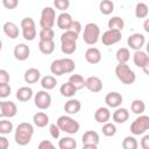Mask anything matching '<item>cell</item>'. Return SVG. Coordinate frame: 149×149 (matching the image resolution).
<instances>
[{"mask_svg": "<svg viewBox=\"0 0 149 149\" xmlns=\"http://www.w3.org/2000/svg\"><path fill=\"white\" fill-rule=\"evenodd\" d=\"M54 6L61 12H65L70 7V0H54Z\"/></svg>", "mask_w": 149, "mask_h": 149, "instance_id": "7bdbcfd3", "label": "cell"}, {"mask_svg": "<svg viewBox=\"0 0 149 149\" xmlns=\"http://www.w3.org/2000/svg\"><path fill=\"white\" fill-rule=\"evenodd\" d=\"M148 13H149V8H148V5L144 3V2H139L135 7V16L137 19H144L148 16Z\"/></svg>", "mask_w": 149, "mask_h": 149, "instance_id": "d6a6232c", "label": "cell"}, {"mask_svg": "<svg viewBox=\"0 0 149 149\" xmlns=\"http://www.w3.org/2000/svg\"><path fill=\"white\" fill-rule=\"evenodd\" d=\"M34 135V127L29 122H21L17 125L15 129L14 140L19 146H26L31 141Z\"/></svg>", "mask_w": 149, "mask_h": 149, "instance_id": "6da1fadb", "label": "cell"}, {"mask_svg": "<svg viewBox=\"0 0 149 149\" xmlns=\"http://www.w3.org/2000/svg\"><path fill=\"white\" fill-rule=\"evenodd\" d=\"M139 143L134 136H126L122 141V148L123 149H137Z\"/></svg>", "mask_w": 149, "mask_h": 149, "instance_id": "ab89813d", "label": "cell"}, {"mask_svg": "<svg viewBox=\"0 0 149 149\" xmlns=\"http://www.w3.org/2000/svg\"><path fill=\"white\" fill-rule=\"evenodd\" d=\"M81 108V104L79 100L77 99H69L65 104H64V111L69 114V115H72V114H77Z\"/></svg>", "mask_w": 149, "mask_h": 149, "instance_id": "7402d4cb", "label": "cell"}, {"mask_svg": "<svg viewBox=\"0 0 149 149\" xmlns=\"http://www.w3.org/2000/svg\"><path fill=\"white\" fill-rule=\"evenodd\" d=\"M130 108H132V112H133L134 114L140 115V114H143V113H144V111H146V104H144L143 100L136 99V100H134V101L132 102Z\"/></svg>", "mask_w": 149, "mask_h": 149, "instance_id": "e575fe53", "label": "cell"}, {"mask_svg": "<svg viewBox=\"0 0 149 149\" xmlns=\"http://www.w3.org/2000/svg\"><path fill=\"white\" fill-rule=\"evenodd\" d=\"M2 113L3 118H14L17 113V107L13 101H2Z\"/></svg>", "mask_w": 149, "mask_h": 149, "instance_id": "d4e9b609", "label": "cell"}, {"mask_svg": "<svg viewBox=\"0 0 149 149\" xmlns=\"http://www.w3.org/2000/svg\"><path fill=\"white\" fill-rule=\"evenodd\" d=\"M143 28H144V30L147 31V33H149V20L147 19L146 21H144V24H143Z\"/></svg>", "mask_w": 149, "mask_h": 149, "instance_id": "f5cc1de1", "label": "cell"}, {"mask_svg": "<svg viewBox=\"0 0 149 149\" xmlns=\"http://www.w3.org/2000/svg\"><path fill=\"white\" fill-rule=\"evenodd\" d=\"M74 69H76V64L69 57L55 59L50 65V71L55 76H63L65 73H71Z\"/></svg>", "mask_w": 149, "mask_h": 149, "instance_id": "7a4b0ae2", "label": "cell"}, {"mask_svg": "<svg viewBox=\"0 0 149 149\" xmlns=\"http://www.w3.org/2000/svg\"><path fill=\"white\" fill-rule=\"evenodd\" d=\"M59 92L63 97H66V98H72L76 92H77V88L70 83V81H66L64 84H62V86L59 87Z\"/></svg>", "mask_w": 149, "mask_h": 149, "instance_id": "4316f807", "label": "cell"}, {"mask_svg": "<svg viewBox=\"0 0 149 149\" xmlns=\"http://www.w3.org/2000/svg\"><path fill=\"white\" fill-rule=\"evenodd\" d=\"M85 59L88 64H98L101 61V52L98 48L91 47L85 51Z\"/></svg>", "mask_w": 149, "mask_h": 149, "instance_id": "e0dca14e", "label": "cell"}, {"mask_svg": "<svg viewBox=\"0 0 149 149\" xmlns=\"http://www.w3.org/2000/svg\"><path fill=\"white\" fill-rule=\"evenodd\" d=\"M108 29H115V30H122L123 27H125V21L122 17L120 16H112L109 20H108Z\"/></svg>", "mask_w": 149, "mask_h": 149, "instance_id": "f1b7e54d", "label": "cell"}, {"mask_svg": "<svg viewBox=\"0 0 149 149\" xmlns=\"http://www.w3.org/2000/svg\"><path fill=\"white\" fill-rule=\"evenodd\" d=\"M77 40H78V34L70 30V29L65 30L61 35V43H63V42H77Z\"/></svg>", "mask_w": 149, "mask_h": 149, "instance_id": "f35d334b", "label": "cell"}, {"mask_svg": "<svg viewBox=\"0 0 149 149\" xmlns=\"http://www.w3.org/2000/svg\"><path fill=\"white\" fill-rule=\"evenodd\" d=\"M49 133H50V135H51L52 139H58V137H59V135H61V129H59V127L57 126V123H51V125L49 126Z\"/></svg>", "mask_w": 149, "mask_h": 149, "instance_id": "f6af8a7d", "label": "cell"}, {"mask_svg": "<svg viewBox=\"0 0 149 149\" xmlns=\"http://www.w3.org/2000/svg\"><path fill=\"white\" fill-rule=\"evenodd\" d=\"M99 10L104 15H109L114 10V3L112 0H102L99 3Z\"/></svg>", "mask_w": 149, "mask_h": 149, "instance_id": "4dcf8cb0", "label": "cell"}, {"mask_svg": "<svg viewBox=\"0 0 149 149\" xmlns=\"http://www.w3.org/2000/svg\"><path fill=\"white\" fill-rule=\"evenodd\" d=\"M33 88L29 86H22L16 91V99L21 102L29 101L33 98Z\"/></svg>", "mask_w": 149, "mask_h": 149, "instance_id": "603a6c76", "label": "cell"}, {"mask_svg": "<svg viewBox=\"0 0 149 149\" xmlns=\"http://www.w3.org/2000/svg\"><path fill=\"white\" fill-rule=\"evenodd\" d=\"M83 38H84V42L88 45L95 44L100 38V28H99V26L93 23V22L87 23L84 27Z\"/></svg>", "mask_w": 149, "mask_h": 149, "instance_id": "5b68a950", "label": "cell"}, {"mask_svg": "<svg viewBox=\"0 0 149 149\" xmlns=\"http://www.w3.org/2000/svg\"><path fill=\"white\" fill-rule=\"evenodd\" d=\"M101 130H102V134H104L105 136L111 137V136H114V135H115V133H116V127H115L114 123L107 121V122L104 123Z\"/></svg>", "mask_w": 149, "mask_h": 149, "instance_id": "60d3db41", "label": "cell"}, {"mask_svg": "<svg viewBox=\"0 0 149 149\" xmlns=\"http://www.w3.org/2000/svg\"><path fill=\"white\" fill-rule=\"evenodd\" d=\"M33 121H34L35 126H37L40 128H43L49 123V115L44 112H37V113L34 114Z\"/></svg>", "mask_w": 149, "mask_h": 149, "instance_id": "484cf974", "label": "cell"}, {"mask_svg": "<svg viewBox=\"0 0 149 149\" xmlns=\"http://www.w3.org/2000/svg\"><path fill=\"white\" fill-rule=\"evenodd\" d=\"M59 149H74L77 147V142L71 136H64L58 142Z\"/></svg>", "mask_w": 149, "mask_h": 149, "instance_id": "f546056e", "label": "cell"}, {"mask_svg": "<svg viewBox=\"0 0 149 149\" xmlns=\"http://www.w3.org/2000/svg\"><path fill=\"white\" fill-rule=\"evenodd\" d=\"M35 106L40 109H48L51 105V95L47 91H38L34 97Z\"/></svg>", "mask_w": 149, "mask_h": 149, "instance_id": "7c38bea8", "label": "cell"}, {"mask_svg": "<svg viewBox=\"0 0 149 149\" xmlns=\"http://www.w3.org/2000/svg\"><path fill=\"white\" fill-rule=\"evenodd\" d=\"M2 29H3L5 35L12 40H14L19 36V27L14 22H10V21L5 22L2 26Z\"/></svg>", "mask_w": 149, "mask_h": 149, "instance_id": "44dd1931", "label": "cell"}, {"mask_svg": "<svg viewBox=\"0 0 149 149\" xmlns=\"http://www.w3.org/2000/svg\"><path fill=\"white\" fill-rule=\"evenodd\" d=\"M57 126L59 127L61 132H64L66 134H77L79 128H80V125L77 120H74L73 118H71L70 115H62L57 119Z\"/></svg>", "mask_w": 149, "mask_h": 149, "instance_id": "3957f363", "label": "cell"}, {"mask_svg": "<svg viewBox=\"0 0 149 149\" xmlns=\"http://www.w3.org/2000/svg\"><path fill=\"white\" fill-rule=\"evenodd\" d=\"M56 23V10L52 7H44L41 13L40 26L41 28H52Z\"/></svg>", "mask_w": 149, "mask_h": 149, "instance_id": "ba28073f", "label": "cell"}, {"mask_svg": "<svg viewBox=\"0 0 149 149\" xmlns=\"http://www.w3.org/2000/svg\"><path fill=\"white\" fill-rule=\"evenodd\" d=\"M115 58L119 63H127L130 58V52L128 48H120L118 49L116 54H115Z\"/></svg>", "mask_w": 149, "mask_h": 149, "instance_id": "836d02e7", "label": "cell"}, {"mask_svg": "<svg viewBox=\"0 0 149 149\" xmlns=\"http://www.w3.org/2000/svg\"><path fill=\"white\" fill-rule=\"evenodd\" d=\"M111 119V112L108 107H99L94 112V120L99 123H105Z\"/></svg>", "mask_w": 149, "mask_h": 149, "instance_id": "cb8c5ba5", "label": "cell"}, {"mask_svg": "<svg viewBox=\"0 0 149 149\" xmlns=\"http://www.w3.org/2000/svg\"><path fill=\"white\" fill-rule=\"evenodd\" d=\"M127 43H128V47L130 49H133V50H140V49H142V47L146 43V37H144L143 34L134 33V34H132L128 37Z\"/></svg>", "mask_w": 149, "mask_h": 149, "instance_id": "4fadbf2b", "label": "cell"}, {"mask_svg": "<svg viewBox=\"0 0 149 149\" xmlns=\"http://www.w3.org/2000/svg\"><path fill=\"white\" fill-rule=\"evenodd\" d=\"M122 101H123V98L118 92H109L105 97V102H106L107 107H111V108H116V107L121 106Z\"/></svg>", "mask_w": 149, "mask_h": 149, "instance_id": "9a60e30c", "label": "cell"}, {"mask_svg": "<svg viewBox=\"0 0 149 149\" xmlns=\"http://www.w3.org/2000/svg\"><path fill=\"white\" fill-rule=\"evenodd\" d=\"M121 37H122V34L120 30L108 29L105 33H102V36L100 38L104 45H113V44L119 43L121 41Z\"/></svg>", "mask_w": 149, "mask_h": 149, "instance_id": "8fae6325", "label": "cell"}, {"mask_svg": "<svg viewBox=\"0 0 149 149\" xmlns=\"http://www.w3.org/2000/svg\"><path fill=\"white\" fill-rule=\"evenodd\" d=\"M13 130V123L12 121L7 120V119H2L0 120V134H9Z\"/></svg>", "mask_w": 149, "mask_h": 149, "instance_id": "b9f144b4", "label": "cell"}, {"mask_svg": "<svg viewBox=\"0 0 149 149\" xmlns=\"http://www.w3.org/2000/svg\"><path fill=\"white\" fill-rule=\"evenodd\" d=\"M133 62L136 66L142 68L144 73L148 74L149 73V56L147 55V52L140 50H135L134 55H133Z\"/></svg>", "mask_w": 149, "mask_h": 149, "instance_id": "30bf717a", "label": "cell"}, {"mask_svg": "<svg viewBox=\"0 0 149 149\" xmlns=\"http://www.w3.org/2000/svg\"><path fill=\"white\" fill-rule=\"evenodd\" d=\"M141 147L143 149H148L149 148V135H144L141 140Z\"/></svg>", "mask_w": 149, "mask_h": 149, "instance_id": "816d5d0a", "label": "cell"}, {"mask_svg": "<svg viewBox=\"0 0 149 149\" xmlns=\"http://www.w3.org/2000/svg\"><path fill=\"white\" fill-rule=\"evenodd\" d=\"M38 148L40 149H54L55 146L52 144V142H50L49 140H43L38 143Z\"/></svg>", "mask_w": 149, "mask_h": 149, "instance_id": "681fc988", "label": "cell"}, {"mask_svg": "<svg viewBox=\"0 0 149 149\" xmlns=\"http://www.w3.org/2000/svg\"><path fill=\"white\" fill-rule=\"evenodd\" d=\"M21 29H22V36L26 41H34L36 37V26L31 17H23L21 20Z\"/></svg>", "mask_w": 149, "mask_h": 149, "instance_id": "8992f818", "label": "cell"}, {"mask_svg": "<svg viewBox=\"0 0 149 149\" xmlns=\"http://www.w3.org/2000/svg\"><path fill=\"white\" fill-rule=\"evenodd\" d=\"M85 87L88 91L93 92V93H98V92H100L102 90L104 84H102V81H101V79L99 77L91 76L87 79H85Z\"/></svg>", "mask_w": 149, "mask_h": 149, "instance_id": "5bb4252c", "label": "cell"}, {"mask_svg": "<svg viewBox=\"0 0 149 149\" xmlns=\"http://www.w3.org/2000/svg\"><path fill=\"white\" fill-rule=\"evenodd\" d=\"M149 129V116L140 114L130 125V132L133 135H142Z\"/></svg>", "mask_w": 149, "mask_h": 149, "instance_id": "52a82bcc", "label": "cell"}, {"mask_svg": "<svg viewBox=\"0 0 149 149\" xmlns=\"http://www.w3.org/2000/svg\"><path fill=\"white\" fill-rule=\"evenodd\" d=\"M57 85V80L54 76H44L42 79H41V86L48 91V90H52L55 88Z\"/></svg>", "mask_w": 149, "mask_h": 149, "instance_id": "1f68e13d", "label": "cell"}, {"mask_svg": "<svg viewBox=\"0 0 149 149\" xmlns=\"http://www.w3.org/2000/svg\"><path fill=\"white\" fill-rule=\"evenodd\" d=\"M38 49L44 55L52 54L54 50H55V42H54V40H51V41H40L38 42Z\"/></svg>", "mask_w": 149, "mask_h": 149, "instance_id": "83f0119b", "label": "cell"}, {"mask_svg": "<svg viewBox=\"0 0 149 149\" xmlns=\"http://www.w3.org/2000/svg\"><path fill=\"white\" fill-rule=\"evenodd\" d=\"M40 78H41V72L36 68H30L26 70L24 76H23V79L27 84H35L40 80Z\"/></svg>", "mask_w": 149, "mask_h": 149, "instance_id": "ffe728a7", "label": "cell"}, {"mask_svg": "<svg viewBox=\"0 0 149 149\" xmlns=\"http://www.w3.org/2000/svg\"><path fill=\"white\" fill-rule=\"evenodd\" d=\"M72 21H73V19H72V16H71L69 13L62 12V13L57 16L56 23H57V27H58L59 29H62V30H68V29L70 28Z\"/></svg>", "mask_w": 149, "mask_h": 149, "instance_id": "ac0fdd59", "label": "cell"}, {"mask_svg": "<svg viewBox=\"0 0 149 149\" xmlns=\"http://www.w3.org/2000/svg\"><path fill=\"white\" fill-rule=\"evenodd\" d=\"M112 119L115 123H125L129 119V112L127 108L123 107H116V109L112 114Z\"/></svg>", "mask_w": 149, "mask_h": 149, "instance_id": "d6986e66", "label": "cell"}, {"mask_svg": "<svg viewBox=\"0 0 149 149\" xmlns=\"http://www.w3.org/2000/svg\"><path fill=\"white\" fill-rule=\"evenodd\" d=\"M2 5L7 9H14L19 6V0H2Z\"/></svg>", "mask_w": 149, "mask_h": 149, "instance_id": "bcb514c9", "label": "cell"}, {"mask_svg": "<svg viewBox=\"0 0 149 149\" xmlns=\"http://www.w3.org/2000/svg\"><path fill=\"white\" fill-rule=\"evenodd\" d=\"M69 81L77 88V91L85 87V79L80 74H71L69 78Z\"/></svg>", "mask_w": 149, "mask_h": 149, "instance_id": "d590c367", "label": "cell"}, {"mask_svg": "<svg viewBox=\"0 0 149 149\" xmlns=\"http://www.w3.org/2000/svg\"><path fill=\"white\" fill-rule=\"evenodd\" d=\"M81 23L79 22V21H76V20H73L72 21V23H71V26H70V30H72V31H74V33H77L78 35H79V33L81 31Z\"/></svg>", "mask_w": 149, "mask_h": 149, "instance_id": "7dc6e473", "label": "cell"}, {"mask_svg": "<svg viewBox=\"0 0 149 149\" xmlns=\"http://www.w3.org/2000/svg\"><path fill=\"white\" fill-rule=\"evenodd\" d=\"M1 49H2V42H1V40H0V51H1Z\"/></svg>", "mask_w": 149, "mask_h": 149, "instance_id": "11a10c76", "label": "cell"}, {"mask_svg": "<svg viewBox=\"0 0 149 149\" xmlns=\"http://www.w3.org/2000/svg\"><path fill=\"white\" fill-rule=\"evenodd\" d=\"M9 147V141L5 136H0V149H7Z\"/></svg>", "mask_w": 149, "mask_h": 149, "instance_id": "f907efd6", "label": "cell"}, {"mask_svg": "<svg viewBox=\"0 0 149 149\" xmlns=\"http://www.w3.org/2000/svg\"><path fill=\"white\" fill-rule=\"evenodd\" d=\"M29 55H30V49H29V47L27 44L19 43V44L15 45V48H14V57L17 61H21V62L26 61V59H28Z\"/></svg>", "mask_w": 149, "mask_h": 149, "instance_id": "2e32d148", "label": "cell"}, {"mask_svg": "<svg viewBox=\"0 0 149 149\" xmlns=\"http://www.w3.org/2000/svg\"><path fill=\"white\" fill-rule=\"evenodd\" d=\"M99 134L94 130H87L81 136V142H83V148L84 149H97L98 143H99Z\"/></svg>", "mask_w": 149, "mask_h": 149, "instance_id": "9c48e42d", "label": "cell"}, {"mask_svg": "<svg viewBox=\"0 0 149 149\" xmlns=\"http://www.w3.org/2000/svg\"><path fill=\"white\" fill-rule=\"evenodd\" d=\"M12 92V88L9 86V83L0 84V98H7Z\"/></svg>", "mask_w": 149, "mask_h": 149, "instance_id": "ee69618b", "label": "cell"}, {"mask_svg": "<svg viewBox=\"0 0 149 149\" xmlns=\"http://www.w3.org/2000/svg\"><path fill=\"white\" fill-rule=\"evenodd\" d=\"M0 118H3V113H2V101H0Z\"/></svg>", "mask_w": 149, "mask_h": 149, "instance_id": "db71d44e", "label": "cell"}, {"mask_svg": "<svg viewBox=\"0 0 149 149\" xmlns=\"http://www.w3.org/2000/svg\"><path fill=\"white\" fill-rule=\"evenodd\" d=\"M61 50L65 55H72L77 50V42H63L61 43Z\"/></svg>", "mask_w": 149, "mask_h": 149, "instance_id": "74e56055", "label": "cell"}, {"mask_svg": "<svg viewBox=\"0 0 149 149\" xmlns=\"http://www.w3.org/2000/svg\"><path fill=\"white\" fill-rule=\"evenodd\" d=\"M115 74L118 79L126 85H130L136 80L135 72L127 65V63H119L115 66Z\"/></svg>", "mask_w": 149, "mask_h": 149, "instance_id": "277c9868", "label": "cell"}, {"mask_svg": "<svg viewBox=\"0 0 149 149\" xmlns=\"http://www.w3.org/2000/svg\"><path fill=\"white\" fill-rule=\"evenodd\" d=\"M9 83V73L5 69H0V84Z\"/></svg>", "mask_w": 149, "mask_h": 149, "instance_id": "c3c4849f", "label": "cell"}, {"mask_svg": "<svg viewBox=\"0 0 149 149\" xmlns=\"http://www.w3.org/2000/svg\"><path fill=\"white\" fill-rule=\"evenodd\" d=\"M38 36L40 41H51L55 37V31L52 28H41Z\"/></svg>", "mask_w": 149, "mask_h": 149, "instance_id": "8d00e7d4", "label": "cell"}]
</instances>
